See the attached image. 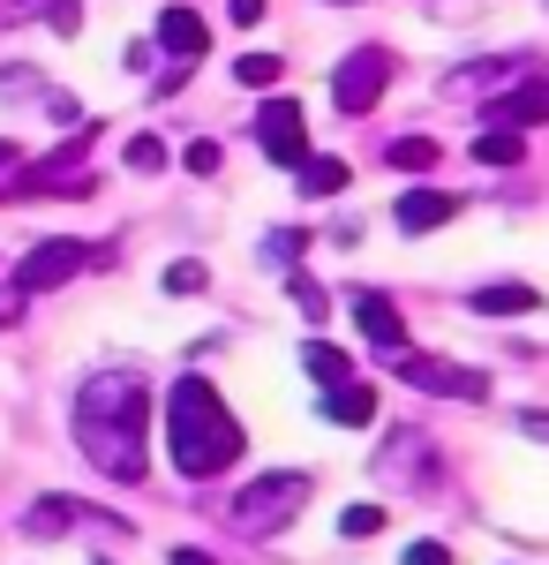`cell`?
I'll return each instance as SVG.
<instances>
[{
    "mask_svg": "<svg viewBox=\"0 0 549 565\" xmlns=\"http://www.w3.org/2000/svg\"><path fill=\"white\" fill-rule=\"evenodd\" d=\"M143 430H151V392L136 370H98L76 392V445L98 476L143 482Z\"/></svg>",
    "mask_w": 549,
    "mask_h": 565,
    "instance_id": "1",
    "label": "cell"
},
{
    "mask_svg": "<svg viewBox=\"0 0 549 565\" xmlns=\"http://www.w3.org/2000/svg\"><path fill=\"white\" fill-rule=\"evenodd\" d=\"M241 415L218 399V385L212 377H173V392H166V452H173V468L189 482H212V476H226L234 460H241Z\"/></svg>",
    "mask_w": 549,
    "mask_h": 565,
    "instance_id": "2",
    "label": "cell"
},
{
    "mask_svg": "<svg viewBox=\"0 0 549 565\" xmlns=\"http://www.w3.org/2000/svg\"><path fill=\"white\" fill-rule=\"evenodd\" d=\"M301 505H309V476H301V468H271V476L241 482L234 527H241V535H279L287 521H301Z\"/></svg>",
    "mask_w": 549,
    "mask_h": 565,
    "instance_id": "3",
    "label": "cell"
},
{
    "mask_svg": "<svg viewBox=\"0 0 549 565\" xmlns=\"http://www.w3.org/2000/svg\"><path fill=\"white\" fill-rule=\"evenodd\" d=\"M256 143H263V159H271V167H287V174H294L301 159H309L301 98H263V106H256Z\"/></svg>",
    "mask_w": 549,
    "mask_h": 565,
    "instance_id": "4",
    "label": "cell"
},
{
    "mask_svg": "<svg viewBox=\"0 0 549 565\" xmlns=\"http://www.w3.org/2000/svg\"><path fill=\"white\" fill-rule=\"evenodd\" d=\"M384 84H391V53L384 45H362V53H346L332 68V98H338V114H369L384 98Z\"/></svg>",
    "mask_w": 549,
    "mask_h": 565,
    "instance_id": "5",
    "label": "cell"
},
{
    "mask_svg": "<svg viewBox=\"0 0 549 565\" xmlns=\"http://www.w3.org/2000/svg\"><path fill=\"white\" fill-rule=\"evenodd\" d=\"M391 370H399L415 392H437V399H489V377H482V370L437 362V354H391Z\"/></svg>",
    "mask_w": 549,
    "mask_h": 565,
    "instance_id": "6",
    "label": "cell"
},
{
    "mask_svg": "<svg viewBox=\"0 0 549 565\" xmlns=\"http://www.w3.org/2000/svg\"><path fill=\"white\" fill-rule=\"evenodd\" d=\"M84 264H90L84 242H39L31 257L15 264V287H23V295H53V287H68Z\"/></svg>",
    "mask_w": 549,
    "mask_h": 565,
    "instance_id": "7",
    "label": "cell"
},
{
    "mask_svg": "<svg viewBox=\"0 0 549 565\" xmlns=\"http://www.w3.org/2000/svg\"><path fill=\"white\" fill-rule=\"evenodd\" d=\"M527 121H549V76H527L482 106V129H527Z\"/></svg>",
    "mask_w": 549,
    "mask_h": 565,
    "instance_id": "8",
    "label": "cell"
},
{
    "mask_svg": "<svg viewBox=\"0 0 549 565\" xmlns=\"http://www.w3.org/2000/svg\"><path fill=\"white\" fill-rule=\"evenodd\" d=\"M354 324H362V332H369L384 354H407V317L384 302L377 287H354Z\"/></svg>",
    "mask_w": 549,
    "mask_h": 565,
    "instance_id": "9",
    "label": "cell"
},
{
    "mask_svg": "<svg viewBox=\"0 0 549 565\" xmlns=\"http://www.w3.org/2000/svg\"><path fill=\"white\" fill-rule=\"evenodd\" d=\"M159 45H166L181 68H196V61H204V45H212V23H204L196 8H166V15H159Z\"/></svg>",
    "mask_w": 549,
    "mask_h": 565,
    "instance_id": "10",
    "label": "cell"
},
{
    "mask_svg": "<svg viewBox=\"0 0 549 565\" xmlns=\"http://www.w3.org/2000/svg\"><path fill=\"white\" fill-rule=\"evenodd\" d=\"M324 423H338V430H369V423H377V385H362V377L324 385Z\"/></svg>",
    "mask_w": 549,
    "mask_h": 565,
    "instance_id": "11",
    "label": "cell"
},
{
    "mask_svg": "<svg viewBox=\"0 0 549 565\" xmlns=\"http://www.w3.org/2000/svg\"><path fill=\"white\" fill-rule=\"evenodd\" d=\"M391 218H399L407 234H437L444 218H460V196H452V189H407Z\"/></svg>",
    "mask_w": 549,
    "mask_h": 565,
    "instance_id": "12",
    "label": "cell"
},
{
    "mask_svg": "<svg viewBox=\"0 0 549 565\" xmlns=\"http://www.w3.org/2000/svg\"><path fill=\"white\" fill-rule=\"evenodd\" d=\"M84 521H106V527H121L114 513H98V505H84V498H39L31 505V535H68V527H84Z\"/></svg>",
    "mask_w": 549,
    "mask_h": 565,
    "instance_id": "13",
    "label": "cell"
},
{
    "mask_svg": "<svg viewBox=\"0 0 549 565\" xmlns=\"http://www.w3.org/2000/svg\"><path fill=\"white\" fill-rule=\"evenodd\" d=\"M535 302H542V295H535L527 279H489V287H474V295H466L474 317H527Z\"/></svg>",
    "mask_w": 549,
    "mask_h": 565,
    "instance_id": "14",
    "label": "cell"
},
{
    "mask_svg": "<svg viewBox=\"0 0 549 565\" xmlns=\"http://www.w3.org/2000/svg\"><path fill=\"white\" fill-rule=\"evenodd\" d=\"M519 159H527L519 129H474V167H519Z\"/></svg>",
    "mask_w": 549,
    "mask_h": 565,
    "instance_id": "15",
    "label": "cell"
},
{
    "mask_svg": "<svg viewBox=\"0 0 549 565\" xmlns=\"http://www.w3.org/2000/svg\"><path fill=\"white\" fill-rule=\"evenodd\" d=\"M294 174H301V196H338V189L354 181V167H346V159H316V151H309Z\"/></svg>",
    "mask_w": 549,
    "mask_h": 565,
    "instance_id": "16",
    "label": "cell"
},
{
    "mask_svg": "<svg viewBox=\"0 0 549 565\" xmlns=\"http://www.w3.org/2000/svg\"><path fill=\"white\" fill-rule=\"evenodd\" d=\"M301 370H309L316 385H346V377H354V362L338 348H324V340H301Z\"/></svg>",
    "mask_w": 549,
    "mask_h": 565,
    "instance_id": "17",
    "label": "cell"
},
{
    "mask_svg": "<svg viewBox=\"0 0 549 565\" xmlns=\"http://www.w3.org/2000/svg\"><path fill=\"white\" fill-rule=\"evenodd\" d=\"M497 76H512V61H474V68H452V76H444V98H466V90H489Z\"/></svg>",
    "mask_w": 549,
    "mask_h": 565,
    "instance_id": "18",
    "label": "cell"
},
{
    "mask_svg": "<svg viewBox=\"0 0 549 565\" xmlns=\"http://www.w3.org/2000/svg\"><path fill=\"white\" fill-rule=\"evenodd\" d=\"M384 159H391L399 174H429V167H437V143H429V136H391Z\"/></svg>",
    "mask_w": 549,
    "mask_h": 565,
    "instance_id": "19",
    "label": "cell"
},
{
    "mask_svg": "<svg viewBox=\"0 0 549 565\" xmlns=\"http://www.w3.org/2000/svg\"><path fill=\"white\" fill-rule=\"evenodd\" d=\"M279 76H287L279 53H241V61H234V84H249V90H271Z\"/></svg>",
    "mask_w": 549,
    "mask_h": 565,
    "instance_id": "20",
    "label": "cell"
},
{
    "mask_svg": "<svg viewBox=\"0 0 549 565\" xmlns=\"http://www.w3.org/2000/svg\"><path fill=\"white\" fill-rule=\"evenodd\" d=\"M204 287H212V271H204L196 257H173L166 264V295H204Z\"/></svg>",
    "mask_w": 549,
    "mask_h": 565,
    "instance_id": "21",
    "label": "cell"
},
{
    "mask_svg": "<svg viewBox=\"0 0 549 565\" xmlns=\"http://www.w3.org/2000/svg\"><path fill=\"white\" fill-rule=\"evenodd\" d=\"M128 174H159V167H166V143H159V136H128Z\"/></svg>",
    "mask_w": 549,
    "mask_h": 565,
    "instance_id": "22",
    "label": "cell"
},
{
    "mask_svg": "<svg viewBox=\"0 0 549 565\" xmlns=\"http://www.w3.org/2000/svg\"><path fill=\"white\" fill-rule=\"evenodd\" d=\"M218 159H226V151H218L212 136H196V143L181 151V167H189V174H196V181H212V174H218Z\"/></svg>",
    "mask_w": 549,
    "mask_h": 565,
    "instance_id": "23",
    "label": "cell"
},
{
    "mask_svg": "<svg viewBox=\"0 0 549 565\" xmlns=\"http://www.w3.org/2000/svg\"><path fill=\"white\" fill-rule=\"evenodd\" d=\"M338 535H384V505H346L338 513Z\"/></svg>",
    "mask_w": 549,
    "mask_h": 565,
    "instance_id": "24",
    "label": "cell"
},
{
    "mask_svg": "<svg viewBox=\"0 0 549 565\" xmlns=\"http://www.w3.org/2000/svg\"><path fill=\"white\" fill-rule=\"evenodd\" d=\"M287 295L301 302V317H324V309H332V302H324V287H309V279H287Z\"/></svg>",
    "mask_w": 549,
    "mask_h": 565,
    "instance_id": "25",
    "label": "cell"
},
{
    "mask_svg": "<svg viewBox=\"0 0 549 565\" xmlns=\"http://www.w3.org/2000/svg\"><path fill=\"white\" fill-rule=\"evenodd\" d=\"M45 23H53V31H76L84 8H76V0H45Z\"/></svg>",
    "mask_w": 549,
    "mask_h": 565,
    "instance_id": "26",
    "label": "cell"
},
{
    "mask_svg": "<svg viewBox=\"0 0 549 565\" xmlns=\"http://www.w3.org/2000/svg\"><path fill=\"white\" fill-rule=\"evenodd\" d=\"M407 565H452L444 543H407Z\"/></svg>",
    "mask_w": 549,
    "mask_h": 565,
    "instance_id": "27",
    "label": "cell"
},
{
    "mask_svg": "<svg viewBox=\"0 0 549 565\" xmlns=\"http://www.w3.org/2000/svg\"><path fill=\"white\" fill-rule=\"evenodd\" d=\"M226 15H234V23L249 31V23H263V0H226Z\"/></svg>",
    "mask_w": 549,
    "mask_h": 565,
    "instance_id": "28",
    "label": "cell"
},
{
    "mask_svg": "<svg viewBox=\"0 0 549 565\" xmlns=\"http://www.w3.org/2000/svg\"><path fill=\"white\" fill-rule=\"evenodd\" d=\"M166 565H218V558H212V551H173Z\"/></svg>",
    "mask_w": 549,
    "mask_h": 565,
    "instance_id": "29",
    "label": "cell"
},
{
    "mask_svg": "<svg viewBox=\"0 0 549 565\" xmlns=\"http://www.w3.org/2000/svg\"><path fill=\"white\" fill-rule=\"evenodd\" d=\"M519 430H527V437H549V415H519Z\"/></svg>",
    "mask_w": 549,
    "mask_h": 565,
    "instance_id": "30",
    "label": "cell"
},
{
    "mask_svg": "<svg viewBox=\"0 0 549 565\" xmlns=\"http://www.w3.org/2000/svg\"><path fill=\"white\" fill-rule=\"evenodd\" d=\"M15 159H23V151H15V143H8V136H0V174H8V167H15Z\"/></svg>",
    "mask_w": 549,
    "mask_h": 565,
    "instance_id": "31",
    "label": "cell"
},
{
    "mask_svg": "<svg viewBox=\"0 0 549 565\" xmlns=\"http://www.w3.org/2000/svg\"><path fill=\"white\" fill-rule=\"evenodd\" d=\"M98 565H106V558H98Z\"/></svg>",
    "mask_w": 549,
    "mask_h": 565,
    "instance_id": "32",
    "label": "cell"
}]
</instances>
